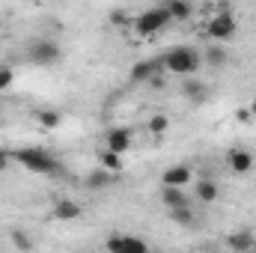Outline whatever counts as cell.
I'll return each mask as SVG.
<instances>
[{
    "label": "cell",
    "instance_id": "cell-26",
    "mask_svg": "<svg viewBox=\"0 0 256 253\" xmlns=\"http://www.w3.org/2000/svg\"><path fill=\"white\" fill-rule=\"evenodd\" d=\"M236 120H238V122H250V120H254V114H250V108H242Z\"/></svg>",
    "mask_w": 256,
    "mask_h": 253
},
{
    "label": "cell",
    "instance_id": "cell-19",
    "mask_svg": "<svg viewBox=\"0 0 256 253\" xmlns=\"http://www.w3.org/2000/svg\"><path fill=\"white\" fill-rule=\"evenodd\" d=\"M226 248H230V250H250V248H256V236L248 232V230L232 232V236L226 238Z\"/></svg>",
    "mask_w": 256,
    "mask_h": 253
},
{
    "label": "cell",
    "instance_id": "cell-1",
    "mask_svg": "<svg viewBox=\"0 0 256 253\" xmlns=\"http://www.w3.org/2000/svg\"><path fill=\"white\" fill-rule=\"evenodd\" d=\"M161 66L167 74H176V78H191L200 72L202 66V51H196L191 45H173L170 51H164Z\"/></svg>",
    "mask_w": 256,
    "mask_h": 253
},
{
    "label": "cell",
    "instance_id": "cell-15",
    "mask_svg": "<svg viewBox=\"0 0 256 253\" xmlns=\"http://www.w3.org/2000/svg\"><path fill=\"white\" fill-rule=\"evenodd\" d=\"M110 179H114V173H110V170H104V167L98 164L96 170H90V173H86L84 185H86L90 190H102V188H108V185H110Z\"/></svg>",
    "mask_w": 256,
    "mask_h": 253
},
{
    "label": "cell",
    "instance_id": "cell-11",
    "mask_svg": "<svg viewBox=\"0 0 256 253\" xmlns=\"http://www.w3.org/2000/svg\"><path fill=\"white\" fill-rule=\"evenodd\" d=\"M51 214L57 218V220H63V224H68V220H78L80 214H84V208H80V202H74V200H57L54 202V208H51Z\"/></svg>",
    "mask_w": 256,
    "mask_h": 253
},
{
    "label": "cell",
    "instance_id": "cell-13",
    "mask_svg": "<svg viewBox=\"0 0 256 253\" xmlns=\"http://www.w3.org/2000/svg\"><path fill=\"white\" fill-rule=\"evenodd\" d=\"M182 96L191 102V104H202L206 98H208V90H206V84L202 80H194V74L182 84Z\"/></svg>",
    "mask_w": 256,
    "mask_h": 253
},
{
    "label": "cell",
    "instance_id": "cell-23",
    "mask_svg": "<svg viewBox=\"0 0 256 253\" xmlns=\"http://www.w3.org/2000/svg\"><path fill=\"white\" fill-rule=\"evenodd\" d=\"M108 21H110L114 27H131V21H134V15H131L128 9H110V15H108Z\"/></svg>",
    "mask_w": 256,
    "mask_h": 253
},
{
    "label": "cell",
    "instance_id": "cell-27",
    "mask_svg": "<svg viewBox=\"0 0 256 253\" xmlns=\"http://www.w3.org/2000/svg\"><path fill=\"white\" fill-rule=\"evenodd\" d=\"M248 108H250V114H254V116H256V98H254V102H250V104H248Z\"/></svg>",
    "mask_w": 256,
    "mask_h": 253
},
{
    "label": "cell",
    "instance_id": "cell-10",
    "mask_svg": "<svg viewBox=\"0 0 256 253\" xmlns=\"http://www.w3.org/2000/svg\"><path fill=\"white\" fill-rule=\"evenodd\" d=\"M188 182H194V167H191V164H170V167L161 173V185L185 188Z\"/></svg>",
    "mask_w": 256,
    "mask_h": 253
},
{
    "label": "cell",
    "instance_id": "cell-28",
    "mask_svg": "<svg viewBox=\"0 0 256 253\" xmlns=\"http://www.w3.org/2000/svg\"><path fill=\"white\" fill-rule=\"evenodd\" d=\"M51 3H63V0H51Z\"/></svg>",
    "mask_w": 256,
    "mask_h": 253
},
{
    "label": "cell",
    "instance_id": "cell-24",
    "mask_svg": "<svg viewBox=\"0 0 256 253\" xmlns=\"http://www.w3.org/2000/svg\"><path fill=\"white\" fill-rule=\"evenodd\" d=\"M167 128H170V116H164V114H155L149 120V134H155V137L167 134Z\"/></svg>",
    "mask_w": 256,
    "mask_h": 253
},
{
    "label": "cell",
    "instance_id": "cell-20",
    "mask_svg": "<svg viewBox=\"0 0 256 253\" xmlns=\"http://www.w3.org/2000/svg\"><path fill=\"white\" fill-rule=\"evenodd\" d=\"M98 164H102L104 170H110V173H122V167H126V164H122V155L114 152V149H108V146L98 152Z\"/></svg>",
    "mask_w": 256,
    "mask_h": 253
},
{
    "label": "cell",
    "instance_id": "cell-12",
    "mask_svg": "<svg viewBox=\"0 0 256 253\" xmlns=\"http://www.w3.org/2000/svg\"><path fill=\"white\" fill-rule=\"evenodd\" d=\"M161 202L164 208H179V206H191L185 188H176V185H161Z\"/></svg>",
    "mask_w": 256,
    "mask_h": 253
},
{
    "label": "cell",
    "instance_id": "cell-2",
    "mask_svg": "<svg viewBox=\"0 0 256 253\" xmlns=\"http://www.w3.org/2000/svg\"><path fill=\"white\" fill-rule=\"evenodd\" d=\"M9 158H12L15 164H21L24 170L36 173V176H48V173L57 170V158H54L48 149H42V146H21V149L9 152Z\"/></svg>",
    "mask_w": 256,
    "mask_h": 253
},
{
    "label": "cell",
    "instance_id": "cell-25",
    "mask_svg": "<svg viewBox=\"0 0 256 253\" xmlns=\"http://www.w3.org/2000/svg\"><path fill=\"white\" fill-rule=\"evenodd\" d=\"M12 86H15V68L9 63H0V92H6Z\"/></svg>",
    "mask_w": 256,
    "mask_h": 253
},
{
    "label": "cell",
    "instance_id": "cell-8",
    "mask_svg": "<svg viewBox=\"0 0 256 253\" xmlns=\"http://www.w3.org/2000/svg\"><path fill=\"white\" fill-rule=\"evenodd\" d=\"M224 161H226V167H230L236 176H244V173H250V170H254V164H256L254 152H250V149H244V146H232V149H226Z\"/></svg>",
    "mask_w": 256,
    "mask_h": 253
},
{
    "label": "cell",
    "instance_id": "cell-18",
    "mask_svg": "<svg viewBox=\"0 0 256 253\" xmlns=\"http://www.w3.org/2000/svg\"><path fill=\"white\" fill-rule=\"evenodd\" d=\"M218 196H220V188H218L214 179H200V182H196V200H200V202L208 206V202H214Z\"/></svg>",
    "mask_w": 256,
    "mask_h": 253
},
{
    "label": "cell",
    "instance_id": "cell-4",
    "mask_svg": "<svg viewBox=\"0 0 256 253\" xmlns=\"http://www.w3.org/2000/svg\"><path fill=\"white\" fill-rule=\"evenodd\" d=\"M27 60L33 66H39V68H51V66H57L63 60V48L54 39H33L27 45Z\"/></svg>",
    "mask_w": 256,
    "mask_h": 253
},
{
    "label": "cell",
    "instance_id": "cell-7",
    "mask_svg": "<svg viewBox=\"0 0 256 253\" xmlns=\"http://www.w3.org/2000/svg\"><path fill=\"white\" fill-rule=\"evenodd\" d=\"M104 248L110 253H149V244L137 236H128V232H116L104 242Z\"/></svg>",
    "mask_w": 256,
    "mask_h": 253
},
{
    "label": "cell",
    "instance_id": "cell-22",
    "mask_svg": "<svg viewBox=\"0 0 256 253\" xmlns=\"http://www.w3.org/2000/svg\"><path fill=\"white\" fill-rule=\"evenodd\" d=\"M9 242H12L18 250H33V238H30L24 230H18V226H15V230H9Z\"/></svg>",
    "mask_w": 256,
    "mask_h": 253
},
{
    "label": "cell",
    "instance_id": "cell-29",
    "mask_svg": "<svg viewBox=\"0 0 256 253\" xmlns=\"http://www.w3.org/2000/svg\"><path fill=\"white\" fill-rule=\"evenodd\" d=\"M0 30H3V21H0Z\"/></svg>",
    "mask_w": 256,
    "mask_h": 253
},
{
    "label": "cell",
    "instance_id": "cell-9",
    "mask_svg": "<svg viewBox=\"0 0 256 253\" xmlns=\"http://www.w3.org/2000/svg\"><path fill=\"white\" fill-rule=\"evenodd\" d=\"M104 146L114 149V152H120V155H126L128 149L134 146V131H131L128 126L108 128V131H104Z\"/></svg>",
    "mask_w": 256,
    "mask_h": 253
},
{
    "label": "cell",
    "instance_id": "cell-21",
    "mask_svg": "<svg viewBox=\"0 0 256 253\" xmlns=\"http://www.w3.org/2000/svg\"><path fill=\"white\" fill-rule=\"evenodd\" d=\"M167 214H170V220H173V224H179V226H194V224H196V214H194V208H191V206L167 208Z\"/></svg>",
    "mask_w": 256,
    "mask_h": 253
},
{
    "label": "cell",
    "instance_id": "cell-17",
    "mask_svg": "<svg viewBox=\"0 0 256 253\" xmlns=\"http://www.w3.org/2000/svg\"><path fill=\"white\" fill-rule=\"evenodd\" d=\"M36 122L45 131H57V128L63 126V114L54 110V108H42V110H36Z\"/></svg>",
    "mask_w": 256,
    "mask_h": 253
},
{
    "label": "cell",
    "instance_id": "cell-5",
    "mask_svg": "<svg viewBox=\"0 0 256 253\" xmlns=\"http://www.w3.org/2000/svg\"><path fill=\"white\" fill-rule=\"evenodd\" d=\"M236 33H238V21H236V15H232L230 9L214 12V15L208 18V24H206V36H208L212 42H230Z\"/></svg>",
    "mask_w": 256,
    "mask_h": 253
},
{
    "label": "cell",
    "instance_id": "cell-16",
    "mask_svg": "<svg viewBox=\"0 0 256 253\" xmlns=\"http://www.w3.org/2000/svg\"><path fill=\"white\" fill-rule=\"evenodd\" d=\"M226 48H224V42H212L206 51H202V63H208L212 68H220V66H226Z\"/></svg>",
    "mask_w": 256,
    "mask_h": 253
},
{
    "label": "cell",
    "instance_id": "cell-14",
    "mask_svg": "<svg viewBox=\"0 0 256 253\" xmlns=\"http://www.w3.org/2000/svg\"><path fill=\"white\" fill-rule=\"evenodd\" d=\"M164 6H167V12H170L173 21H179V24L191 21V15H194V3L191 0H164Z\"/></svg>",
    "mask_w": 256,
    "mask_h": 253
},
{
    "label": "cell",
    "instance_id": "cell-3",
    "mask_svg": "<svg viewBox=\"0 0 256 253\" xmlns=\"http://www.w3.org/2000/svg\"><path fill=\"white\" fill-rule=\"evenodd\" d=\"M170 21H173V18H170L167 6H152V9L137 12L134 21H131V27H134V33H137L140 39H152V36H158L161 30H167Z\"/></svg>",
    "mask_w": 256,
    "mask_h": 253
},
{
    "label": "cell",
    "instance_id": "cell-6",
    "mask_svg": "<svg viewBox=\"0 0 256 253\" xmlns=\"http://www.w3.org/2000/svg\"><path fill=\"white\" fill-rule=\"evenodd\" d=\"M161 74H164L161 57H158V60H140V63L131 66L128 80H131V84H155V86H161Z\"/></svg>",
    "mask_w": 256,
    "mask_h": 253
}]
</instances>
